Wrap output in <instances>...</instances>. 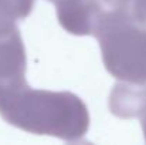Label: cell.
I'll use <instances>...</instances> for the list:
<instances>
[{"label":"cell","mask_w":146,"mask_h":145,"mask_svg":"<svg viewBox=\"0 0 146 145\" xmlns=\"http://www.w3.org/2000/svg\"><path fill=\"white\" fill-rule=\"evenodd\" d=\"M0 115L23 131L78 141L90 128L84 101L68 91L34 90L27 83L0 91Z\"/></svg>","instance_id":"6da1fadb"},{"label":"cell","mask_w":146,"mask_h":145,"mask_svg":"<svg viewBox=\"0 0 146 145\" xmlns=\"http://www.w3.org/2000/svg\"><path fill=\"white\" fill-rule=\"evenodd\" d=\"M94 36L111 76L146 86V26L133 17L131 7L106 10Z\"/></svg>","instance_id":"7a4b0ae2"},{"label":"cell","mask_w":146,"mask_h":145,"mask_svg":"<svg viewBox=\"0 0 146 145\" xmlns=\"http://www.w3.org/2000/svg\"><path fill=\"white\" fill-rule=\"evenodd\" d=\"M55 7L61 27L75 36H94L106 11L98 0H62Z\"/></svg>","instance_id":"3957f363"},{"label":"cell","mask_w":146,"mask_h":145,"mask_svg":"<svg viewBox=\"0 0 146 145\" xmlns=\"http://www.w3.org/2000/svg\"><path fill=\"white\" fill-rule=\"evenodd\" d=\"M26 83V50L16 27L0 36V91Z\"/></svg>","instance_id":"277c9868"},{"label":"cell","mask_w":146,"mask_h":145,"mask_svg":"<svg viewBox=\"0 0 146 145\" xmlns=\"http://www.w3.org/2000/svg\"><path fill=\"white\" fill-rule=\"evenodd\" d=\"M109 108L119 118H138L146 112V86L121 81L109 96Z\"/></svg>","instance_id":"5b68a950"},{"label":"cell","mask_w":146,"mask_h":145,"mask_svg":"<svg viewBox=\"0 0 146 145\" xmlns=\"http://www.w3.org/2000/svg\"><path fill=\"white\" fill-rule=\"evenodd\" d=\"M34 6V0H0V36L16 29V21L26 19Z\"/></svg>","instance_id":"8992f818"},{"label":"cell","mask_w":146,"mask_h":145,"mask_svg":"<svg viewBox=\"0 0 146 145\" xmlns=\"http://www.w3.org/2000/svg\"><path fill=\"white\" fill-rule=\"evenodd\" d=\"M131 11L139 23L146 26V0H132Z\"/></svg>","instance_id":"52a82bcc"},{"label":"cell","mask_w":146,"mask_h":145,"mask_svg":"<svg viewBox=\"0 0 146 145\" xmlns=\"http://www.w3.org/2000/svg\"><path fill=\"white\" fill-rule=\"evenodd\" d=\"M105 10H118V9H129L132 0H98Z\"/></svg>","instance_id":"ba28073f"},{"label":"cell","mask_w":146,"mask_h":145,"mask_svg":"<svg viewBox=\"0 0 146 145\" xmlns=\"http://www.w3.org/2000/svg\"><path fill=\"white\" fill-rule=\"evenodd\" d=\"M142 131H143V137L146 141V112L142 115Z\"/></svg>","instance_id":"9c48e42d"},{"label":"cell","mask_w":146,"mask_h":145,"mask_svg":"<svg viewBox=\"0 0 146 145\" xmlns=\"http://www.w3.org/2000/svg\"><path fill=\"white\" fill-rule=\"evenodd\" d=\"M48 1L54 3V4H58V3H60V1H62V0H48Z\"/></svg>","instance_id":"30bf717a"}]
</instances>
